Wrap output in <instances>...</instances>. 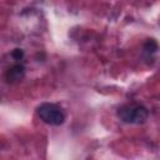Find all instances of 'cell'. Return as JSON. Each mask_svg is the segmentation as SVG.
I'll return each instance as SVG.
<instances>
[{"mask_svg": "<svg viewBox=\"0 0 160 160\" xmlns=\"http://www.w3.org/2000/svg\"><path fill=\"white\" fill-rule=\"evenodd\" d=\"M118 118L125 124L139 125L144 124L149 118V110L140 104H125L121 105L118 111Z\"/></svg>", "mask_w": 160, "mask_h": 160, "instance_id": "6da1fadb", "label": "cell"}, {"mask_svg": "<svg viewBox=\"0 0 160 160\" xmlns=\"http://www.w3.org/2000/svg\"><path fill=\"white\" fill-rule=\"evenodd\" d=\"M36 114L41 121L51 126H60L65 121V112L54 102H42L36 108Z\"/></svg>", "mask_w": 160, "mask_h": 160, "instance_id": "7a4b0ae2", "label": "cell"}, {"mask_svg": "<svg viewBox=\"0 0 160 160\" xmlns=\"http://www.w3.org/2000/svg\"><path fill=\"white\" fill-rule=\"evenodd\" d=\"M24 76H25V66L20 62H16L5 71L4 79L8 84H16L21 81Z\"/></svg>", "mask_w": 160, "mask_h": 160, "instance_id": "3957f363", "label": "cell"}, {"mask_svg": "<svg viewBox=\"0 0 160 160\" xmlns=\"http://www.w3.org/2000/svg\"><path fill=\"white\" fill-rule=\"evenodd\" d=\"M156 51H158V42L154 39H148L142 45V56L145 58V60L150 61L152 56L156 54Z\"/></svg>", "mask_w": 160, "mask_h": 160, "instance_id": "277c9868", "label": "cell"}, {"mask_svg": "<svg viewBox=\"0 0 160 160\" xmlns=\"http://www.w3.org/2000/svg\"><path fill=\"white\" fill-rule=\"evenodd\" d=\"M11 55H12V58L15 60H21L24 58V50H21V49H14L12 52H11Z\"/></svg>", "mask_w": 160, "mask_h": 160, "instance_id": "5b68a950", "label": "cell"}]
</instances>
